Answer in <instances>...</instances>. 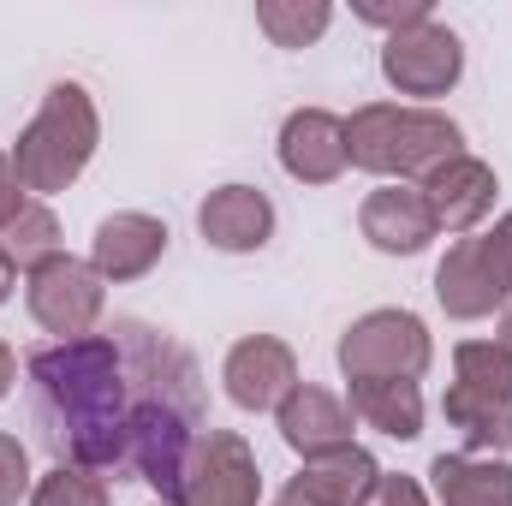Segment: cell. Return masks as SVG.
Wrapping results in <instances>:
<instances>
[{
    "mask_svg": "<svg viewBox=\"0 0 512 506\" xmlns=\"http://www.w3.org/2000/svg\"><path fill=\"white\" fill-rule=\"evenodd\" d=\"M24 381H30V417H36L54 465L126 477L131 381L108 334L36 346L24 358Z\"/></svg>",
    "mask_w": 512,
    "mask_h": 506,
    "instance_id": "6da1fadb",
    "label": "cell"
},
{
    "mask_svg": "<svg viewBox=\"0 0 512 506\" xmlns=\"http://www.w3.org/2000/svg\"><path fill=\"white\" fill-rule=\"evenodd\" d=\"M120 364H126L131 381V441H126V477L131 483H149L161 506L179 501V483H185V465H191V447L197 435L209 429V399H203V370L197 358L137 322V316H120L108 328Z\"/></svg>",
    "mask_w": 512,
    "mask_h": 506,
    "instance_id": "7a4b0ae2",
    "label": "cell"
},
{
    "mask_svg": "<svg viewBox=\"0 0 512 506\" xmlns=\"http://www.w3.org/2000/svg\"><path fill=\"white\" fill-rule=\"evenodd\" d=\"M346 149H352V167L376 173L387 185H405V179H429L441 161L465 155V131L435 108L370 102L346 120Z\"/></svg>",
    "mask_w": 512,
    "mask_h": 506,
    "instance_id": "3957f363",
    "label": "cell"
},
{
    "mask_svg": "<svg viewBox=\"0 0 512 506\" xmlns=\"http://www.w3.org/2000/svg\"><path fill=\"white\" fill-rule=\"evenodd\" d=\"M96 143H102V120H96L90 90L72 84V78H60V84L42 96V108L30 114V126L18 131V143H12V173H18L24 191L54 197V191H66V185H78V173L90 167Z\"/></svg>",
    "mask_w": 512,
    "mask_h": 506,
    "instance_id": "277c9868",
    "label": "cell"
},
{
    "mask_svg": "<svg viewBox=\"0 0 512 506\" xmlns=\"http://www.w3.org/2000/svg\"><path fill=\"white\" fill-rule=\"evenodd\" d=\"M435 304L453 322H483L512 304V209L489 233L447 245L435 262Z\"/></svg>",
    "mask_w": 512,
    "mask_h": 506,
    "instance_id": "5b68a950",
    "label": "cell"
},
{
    "mask_svg": "<svg viewBox=\"0 0 512 506\" xmlns=\"http://www.w3.org/2000/svg\"><path fill=\"white\" fill-rule=\"evenodd\" d=\"M429 358H435V340L411 310H370L340 334L346 381H417Z\"/></svg>",
    "mask_w": 512,
    "mask_h": 506,
    "instance_id": "8992f818",
    "label": "cell"
},
{
    "mask_svg": "<svg viewBox=\"0 0 512 506\" xmlns=\"http://www.w3.org/2000/svg\"><path fill=\"white\" fill-rule=\"evenodd\" d=\"M24 304H30L36 328H48L54 340H84V334H96V322L108 310V280L90 262L60 251L24 274Z\"/></svg>",
    "mask_w": 512,
    "mask_h": 506,
    "instance_id": "52a82bcc",
    "label": "cell"
},
{
    "mask_svg": "<svg viewBox=\"0 0 512 506\" xmlns=\"http://www.w3.org/2000/svg\"><path fill=\"white\" fill-rule=\"evenodd\" d=\"M262 501V471L245 435L233 429H203L179 483L173 506H256Z\"/></svg>",
    "mask_w": 512,
    "mask_h": 506,
    "instance_id": "ba28073f",
    "label": "cell"
},
{
    "mask_svg": "<svg viewBox=\"0 0 512 506\" xmlns=\"http://www.w3.org/2000/svg\"><path fill=\"white\" fill-rule=\"evenodd\" d=\"M459 72H465V42L435 18L393 30L382 42V78L399 96H447L459 84Z\"/></svg>",
    "mask_w": 512,
    "mask_h": 506,
    "instance_id": "9c48e42d",
    "label": "cell"
},
{
    "mask_svg": "<svg viewBox=\"0 0 512 506\" xmlns=\"http://www.w3.org/2000/svg\"><path fill=\"white\" fill-rule=\"evenodd\" d=\"M423 203H429V215H435V227L441 233H459V239H471L489 215H495V167L489 161H477V155H453V161H441L423 185Z\"/></svg>",
    "mask_w": 512,
    "mask_h": 506,
    "instance_id": "30bf717a",
    "label": "cell"
},
{
    "mask_svg": "<svg viewBox=\"0 0 512 506\" xmlns=\"http://www.w3.org/2000/svg\"><path fill=\"white\" fill-rule=\"evenodd\" d=\"M221 381H227V399L239 411H280V399L298 387V358L286 340L274 334H245L227 364H221Z\"/></svg>",
    "mask_w": 512,
    "mask_h": 506,
    "instance_id": "8fae6325",
    "label": "cell"
},
{
    "mask_svg": "<svg viewBox=\"0 0 512 506\" xmlns=\"http://www.w3.org/2000/svg\"><path fill=\"white\" fill-rule=\"evenodd\" d=\"M280 167H286L298 185H334V179L352 167L346 120L328 114V108H298V114H286V126H280Z\"/></svg>",
    "mask_w": 512,
    "mask_h": 506,
    "instance_id": "7c38bea8",
    "label": "cell"
},
{
    "mask_svg": "<svg viewBox=\"0 0 512 506\" xmlns=\"http://www.w3.org/2000/svg\"><path fill=\"white\" fill-rule=\"evenodd\" d=\"M197 233L203 245L221 256H251L274 239V203L256 191V185H221L203 197L197 209Z\"/></svg>",
    "mask_w": 512,
    "mask_h": 506,
    "instance_id": "4fadbf2b",
    "label": "cell"
},
{
    "mask_svg": "<svg viewBox=\"0 0 512 506\" xmlns=\"http://www.w3.org/2000/svg\"><path fill=\"white\" fill-rule=\"evenodd\" d=\"M274 423H280V441H286L298 459H322V453L352 447V405L334 399L328 387H310V381H298V387L280 399Z\"/></svg>",
    "mask_w": 512,
    "mask_h": 506,
    "instance_id": "5bb4252c",
    "label": "cell"
},
{
    "mask_svg": "<svg viewBox=\"0 0 512 506\" xmlns=\"http://www.w3.org/2000/svg\"><path fill=\"white\" fill-rule=\"evenodd\" d=\"M358 233L370 239V251H382V256H417V251H429V239L441 227H435V215H429L417 185H382V191L364 197Z\"/></svg>",
    "mask_w": 512,
    "mask_h": 506,
    "instance_id": "9a60e30c",
    "label": "cell"
},
{
    "mask_svg": "<svg viewBox=\"0 0 512 506\" xmlns=\"http://www.w3.org/2000/svg\"><path fill=\"white\" fill-rule=\"evenodd\" d=\"M161 256H167V221H155V215H143V209L108 215V221L96 227V239H90V268H96L102 280H114V286L143 280Z\"/></svg>",
    "mask_w": 512,
    "mask_h": 506,
    "instance_id": "2e32d148",
    "label": "cell"
},
{
    "mask_svg": "<svg viewBox=\"0 0 512 506\" xmlns=\"http://www.w3.org/2000/svg\"><path fill=\"white\" fill-rule=\"evenodd\" d=\"M441 417L459 435V453H471V459H507L512 453V399H501V393H477L465 381H447Z\"/></svg>",
    "mask_w": 512,
    "mask_h": 506,
    "instance_id": "e0dca14e",
    "label": "cell"
},
{
    "mask_svg": "<svg viewBox=\"0 0 512 506\" xmlns=\"http://www.w3.org/2000/svg\"><path fill=\"white\" fill-rule=\"evenodd\" d=\"M429 489H435V506H512V465L471 459V453H435Z\"/></svg>",
    "mask_w": 512,
    "mask_h": 506,
    "instance_id": "ac0fdd59",
    "label": "cell"
},
{
    "mask_svg": "<svg viewBox=\"0 0 512 506\" xmlns=\"http://www.w3.org/2000/svg\"><path fill=\"white\" fill-rule=\"evenodd\" d=\"M376 477H382L376 453L352 441V447H340V453L304 459V471L292 477V489L310 495L316 506H364L370 501V489H376Z\"/></svg>",
    "mask_w": 512,
    "mask_h": 506,
    "instance_id": "d6986e66",
    "label": "cell"
},
{
    "mask_svg": "<svg viewBox=\"0 0 512 506\" xmlns=\"http://www.w3.org/2000/svg\"><path fill=\"white\" fill-rule=\"evenodd\" d=\"M352 387V417L387 441H417L423 435V393L417 381H346Z\"/></svg>",
    "mask_w": 512,
    "mask_h": 506,
    "instance_id": "ffe728a7",
    "label": "cell"
},
{
    "mask_svg": "<svg viewBox=\"0 0 512 506\" xmlns=\"http://www.w3.org/2000/svg\"><path fill=\"white\" fill-rule=\"evenodd\" d=\"M256 24L274 48H304L334 24L328 0H256Z\"/></svg>",
    "mask_w": 512,
    "mask_h": 506,
    "instance_id": "44dd1931",
    "label": "cell"
},
{
    "mask_svg": "<svg viewBox=\"0 0 512 506\" xmlns=\"http://www.w3.org/2000/svg\"><path fill=\"white\" fill-rule=\"evenodd\" d=\"M0 251L12 256L24 274L42 268L48 256H60V221H54V209H48V203H24L18 221L0 233Z\"/></svg>",
    "mask_w": 512,
    "mask_h": 506,
    "instance_id": "7402d4cb",
    "label": "cell"
},
{
    "mask_svg": "<svg viewBox=\"0 0 512 506\" xmlns=\"http://www.w3.org/2000/svg\"><path fill=\"white\" fill-rule=\"evenodd\" d=\"M453 381L477 387V393H501L512 399V352L501 340H465L453 352Z\"/></svg>",
    "mask_w": 512,
    "mask_h": 506,
    "instance_id": "603a6c76",
    "label": "cell"
},
{
    "mask_svg": "<svg viewBox=\"0 0 512 506\" xmlns=\"http://www.w3.org/2000/svg\"><path fill=\"white\" fill-rule=\"evenodd\" d=\"M30 506H108V477L78 471V465H54L48 477H36Z\"/></svg>",
    "mask_w": 512,
    "mask_h": 506,
    "instance_id": "cb8c5ba5",
    "label": "cell"
},
{
    "mask_svg": "<svg viewBox=\"0 0 512 506\" xmlns=\"http://www.w3.org/2000/svg\"><path fill=\"white\" fill-rule=\"evenodd\" d=\"M30 489H36V483H30V453H24V441L0 429V506H18Z\"/></svg>",
    "mask_w": 512,
    "mask_h": 506,
    "instance_id": "d4e9b609",
    "label": "cell"
},
{
    "mask_svg": "<svg viewBox=\"0 0 512 506\" xmlns=\"http://www.w3.org/2000/svg\"><path fill=\"white\" fill-rule=\"evenodd\" d=\"M352 12H358L364 24L387 30V36H393V30H411V24H423V18H435V6H429V0H399V6H393V0H358Z\"/></svg>",
    "mask_w": 512,
    "mask_h": 506,
    "instance_id": "484cf974",
    "label": "cell"
},
{
    "mask_svg": "<svg viewBox=\"0 0 512 506\" xmlns=\"http://www.w3.org/2000/svg\"><path fill=\"white\" fill-rule=\"evenodd\" d=\"M364 506H429V495H423L417 477H405V471H382Z\"/></svg>",
    "mask_w": 512,
    "mask_h": 506,
    "instance_id": "4316f807",
    "label": "cell"
},
{
    "mask_svg": "<svg viewBox=\"0 0 512 506\" xmlns=\"http://www.w3.org/2000/svg\"><path fill=\"white\" fill-rule=\"evenodd\" d=\"M30 197H24V185H18V173H12V155L0 149V233L18 221V209H24Z\"/></svg>",
    "mask_w": 512,
    "mask_h": 506,
    "instance_id": "83f0119b",
    "label": "cell"
},
{
    "mask_svg": "<svg viewBox=\"0 0 512 506\" xmlns=\"http://www.w3.org/2000/svg\"><path fill=\"white\" fill-rule=\"evenodd\" d=\"M12 381H18V352H12V346L0 340V399L12 393Z\"/></svg>",
    "mask_w": 512,
    "mask_h": 506,
    "instance_id": "f1b7e54d",
    "label": "cell"
},
{
    "mask_svg": "<svg viewBox=\"0 0 512 506\" xmlns=\"http://www.w3.org/2000/svg\"><path fill=\"white\" fill-rule=\"evenodd\" d=\"M12 286H18V262H12V256L0 251V304L12 298Z\"/></svg>",
    "mask_w": 512,
    "mask_h": 506,
    "instance_id": "f546056e",
    "label": "cell"
},
{
    "mask_svg": "<svg viewBox=\"0 0 512 506\" xmlns=\"http://www.w3.org/2000/svg\"><path fill=\"white\" fill-rule=\"evenodd\" d=\"M274 506H316V501H310V495H298V489H292V483H286V489H280V495H274Z\"/></svg>",
    "mask_w": 512,
    "mask_h": 506,
    "instance_id": "4dcf8cb0",
    "label": "cell"
},
{
    "mask_svg": "<svg viewBox=\"0 0 512 506\" xmlns=\"http://www.w3.org/2000/svg\"><path fill=\"white\" fill-rule=\"evenodd\" d=\"M501 346L512 352V304H507V316H501Z\"/></svg>",
    "mask_w": 512,
    "mask_h": 506,
    "instance_id": "1f68e13d",
    "label": "cell"
},
{
    "mask_svg": "<svg viewBox=\"0 0 512 506\" xmlns=\"http://www.w3.org/2000/svg\"><path fill=\"white\" fill-rule=\"evenodd\" d=\"M155 506H161V501H155Z\"/></svg>",
    "mask_w": 512,
    "mask_h": 506,
    "instance_id": "d6a6232c",
    "label": "cell"
}]
</instances>
